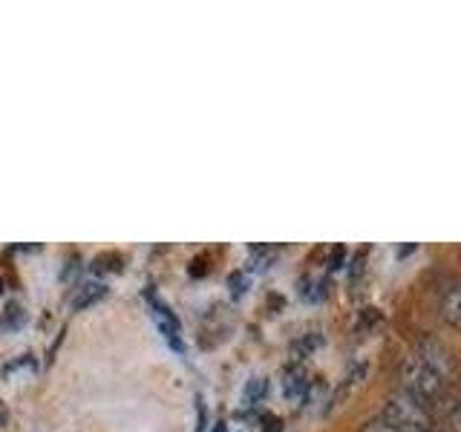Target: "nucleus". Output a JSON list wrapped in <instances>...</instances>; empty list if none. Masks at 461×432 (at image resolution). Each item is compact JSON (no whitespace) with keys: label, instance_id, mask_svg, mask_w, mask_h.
Wrapping results in <instances>:
<instances>
[{"label":"nucleus","instance_id":"21","mask_svg":"<svg viewBox=\"0 0 461 432\" xmlns=\"http://www.w3.org/2000/svg\"><path fill=\"white\" fill-rule=\"evenodd\" d=\"M429 432H438V429H429Z\"/></svg>","mask_w":461,"mask_h":432},{"label":"nucleus","instance_id":"12","mask_svg":"<svg viewBox=\"0 0 461 432\" xmlns=\"http://www.w3.org/2000/svg\"><path fill=\"white\" fill-rule=\"evenodd\" d=\"M228 288H230V297H242L249 292V277H245V271H234L228 277Z\"/></svg>","mask_w":461,"mask_h":432},{"label":"nucleus","instance_id":"2","mask_svg":"<svg viewBox=\"0 0 461 432\" xmlns=\"http://www.w3.org/2000/svg\"><path fill=\"white\" fill-rule=\"evenodd\" d=\"M384 421H389L401 432H429L432 429V410L424 400L410 395L407 389H395L384 398Z\"/></svg>","mask_w":461,"mask_h":432},{"label":"nucleus","instance_id":"16","mask_svg":"<svg viewBox=\"0 0 461 432\" xmlns=\"http://www.w3.org/2000/svg\"><path fill=\"white\" fill-rule=\"evenodd\" d=\"M263 432H283V424H280V418H274V415H266V418H263Z\"/></svg>","mask_w":461,"mask_h":432},{"label":"nucleus","instance_id":"7","mask_svg":"<svg viewBox=\"0 0 461 432\" xmlns=\"http://www.w3.org/2000/svg\"><path fill=\"white\" fill-rule=\"evenodd\" d=\"M23 323H26V311H23V306L21 302H6V309H4V317H0V328L4 331H18V328H23Z\"/></svg>","mask_w":461,"mask_h":432},{"label":"nucleus","instance_id":"8","mask_svg":"<svg viewBox=\"0 0 461 432\" xmlns=\"http://www.w3.org/2000/svg\"><path fill=\"white\" fill-rule=\"evenodd\" d=\"M364 374H366V364H352V369L349 372H346V378H343V383H340V389H338V392H335V403L343 398V395H349L352 392V386L360 381V378H364Z\"/></svg>","mask_w":461,"mask_h":432},{"label":"nucleus","instance_id":"17","mask_svg":"<svg viewBox=\"0 0 461 432\" xmlns=\"http://www.w3.org/2000/svg\"><path fill=\"white\" fill-rule=\"evenodd\" d=\"M340 259H343V248H335V254H331V268H340Z\"/></svg>","mask_w":461,"mask_h":432},{"label":"nucleus","instance_id":"15","mask_svg":"<svg viewBox=\"0 0 461 432\" xmlns=\"http://www.w3.org/2000/svg\"><path fill=\"white\" fill-rule=\"evenodd\" d=\"M205 421H208V412H205V400L196 398V432H205Z\"/></svg>","mask_w":461,"mask_h":432},{"label":"nucleus","instance_id":"9","mask_svg":"<svg viewBox=\"0 0 461 432\" xmlns=\"http://www.w3.org/2000/svg\"><path fill=\"white\" fill-rule=\"evenodd\" d=\"M266 392H268L266 378H251V381H249V386H245V400H249L251 407H254V403H259V400L266 398Z\"/></svg>","mask_w":461,"mask_h":432},{"label":"nucleus","instance_id":"20","mask_svg":"<svg viewBox=\"0 0 461 432\" xmlns=\"http://www.w3.org/2000/svg\"><path fill=\"white\" fill-rule=\"evenodd\" d=\"M0 292H4V277H0Z\"/></svg>","mask_w":461,"mask_h":432},{"label":"nucleus","instance_id":"1","mask_svg":"<svg viewBox=\"0 0 461 432\" xmlns=\"http://www.w3.org/2000/svg\"><path fill=\"white\" fill-rule=\"evenodd\" d=\"M453 374L456 364L438 340H418L401 364V389H407L432 410V403L444 400Z\"/></svg>","mask_w":461,"mask_h":432},{"label":"nucleus","instance_id":"18","mask_svg":"<svg viewBox=\"0 0 461 432\" xmlns=\"http://www.w3.org/2000/svg\"><path fill=\"white\" fill-rule=\"evenodd\" d=\"M9 421V412H6V407H4V400H0V427H4Z\"/></svg>","mask_w":461,"mask_h":432},{"label":"nucleus","instance_id":"6","mask_svg":"<svg viewBox=\"0 0 461 432\" xmlns=\"http://www.w3.org/2000/svg\"><path fill=\"white\" fill-rule=\"evenodd\" d=\"M309 389V381H306V372H303L300 366H292L285 372V381H283V392L288 400H300L303 395H306Z\"/></svg>","mask_w":461,"mask_h":432},{"label":"nucleus","instance_id":"11","mask_svg":"<svg viewBox=\"0 0 461 432\" xmlns=\"http://www.w3.org/2000/svg\"><path fill=\"white\" fill-rule=\"evenodd\" d=\"M35 369H38V364L32 360V355H23L21 360H14V364H9V366L4 369V374H6V378H12V374L18 378L21 372H35Z\"/></svg>","mask_w":461,"mask_h":432},{"label":"nucleus","instance_id":"14","mask_svg":"<svg viewBox=\"0 0 461 432\" xmlns=\"http://www.w3.org/2000/svg\"><path fill=\"white\" fill-rule=\"evenodd\" d=\"M447 421H450L453 432H461V398H456L450 403V410H447Z\"/></svg>","mask_w":461,"mask_h":432},{"label":"nucleus","instance_id":"13","mask_svg":"<svg viewBox=\"0 0 461 432\" xmlns=\"http://www.w3.org/2000/svg\"><path fill=\"white\" fill-rule=\"evenodd\" d=\"M360 432H401V429H395L389 421H384V418H372V421L360 427Z\"/></svg>","mask_w":461,"mask_h":432},{"label":"nucleus","instance_id":"4","mask_svg":"<svg viewBox=\"0 0 461 432\" xmlns=\"http://www.w3.org/2000/svg\"><path fill=\"white\" fill-rule=\"evenodd\" d=\"M441 317L453 328L461 331V283L458 285H450L441 297Z\"/></svg>","mask_w":461,"mask_h":432},{"label":"nucleus","instance_id":"10","mask_svg":"<svg viewBox=\"0 0 461 432\" xmlns=\"http://www.w3.org/2000/svg\"><path fill=\"white\" fill-rule=\"evenodd\" d=\"M119 266H122V259L115 256V254H101V256L93 259L90 271L93 274H107V271H119Z\"/></svg>","mask_w":461,"mask_h":432},{"label":"nucleus","instance_id":"19","mask_svg":"<svg viewBox=\"0 0 461 432\" xmlns=\"http://www.w3.org/2000/svg\"><path fill=\"white\" fill-rule=\"evenodd\" d=\"M211 432H228V429H225V421H220V424H213V429H211Z\"/></svg>","mask_w":461,"mask_h":432},{"label":"nucleus","instance_id":"3","mask_svg":"<svg viewBox=\"0 0 461 432\" xmlns=\"http://www.w3.org/2000/svg\"><path fill=\"white\" fill-rule=\"evenodd\" d=\"M148 306H150V317H153V323L158 326V331L170 340L173 349H179L182 352V340H179V317L170 311L167 302H162L156 294H148Z\"/></svg>","mask_w":461,"mask_h":432},{"label":"nucleus","instance_id":"5","mask_svg":"<svg viewBox=\"0 0 461 432\" xmlns=\"http://www.w3.org/2000/svg\"><path fill=\"white\" fill-rule=\"evenodd\" d=\"M104 297H107V285L104 283H84L76 292V297H72V309H76V311L90 309V306H95V302L104 300Z\"/></svg>","mask_w":461,"mask_h":432}]
</instances>
